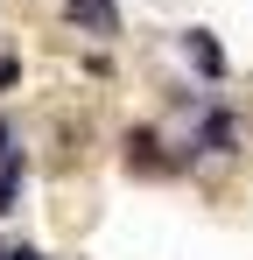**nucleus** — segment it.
Segmentation results:
<instances>
[{"instance_id":"obj_1","label":"nucleus","mask_w":253,"mask_h":260,"mask_svg":"<svg viewBox=\"0 0 253 260\" xmlns=\"http://www.w3.org/2000/svg\"><path fill=\"white\" fill-rule=\"evenodd\" d=\"M246 148V120H239V106L232 99H211L204 113H190V134H183V162L197 169V162H225V155H239Z\"/></svg>"},{"instance_id":"obj_2","label":"nucleus","mask_w":253,"mask_h":260,"mask_svg":"<svg viewBox=\"0 0 253 260\" xmlns=\"http://www.w3.org/2000/svg\"><path fill=\"white\" fill-rule=\"evenodd\" d=\"M126 169L134 176H183L190 162H183V141H169L162 127H126Z\"/></svg>"},{"instance_id":"obj_3","label":"nucleus","mask_w":253,"mask_h":260,"mask_svg":"<svg viewBox=\"0 0 253 260\" xmlns=\"http://www.w3.org/2000/svg\"><path fill=\"white\" fill-rule=\"evenodd\" d=\"M64 28L106 49V43L126 36V14H120V0H64Z\"/></svg>"},{"instance_id":"obj_4","label":"nucleus","mask_w":253,"mask_h":260,"mask_svg":"<svg viewBox=\"0 0 253 260\" xmlns=\"http://www.w3.org/2000/svg\"><path fill=\"white\" fill-rule=\"evenodd\" d=\"M176 56L190 63L197 85H225V71H232V63H225V43H218L211 28H183V36H176Z\"/></svg>"},{"instance_id":"obj_5","label":"nucleus","mask_w":253,"mask_h":260,"mask_svg":"<svg viewBox=\"0 0 253 260\" xmlns=\"http://www.w3.org/2000/svg\"><path fill=\"white\" fill-rule=\"evenodd\" d=\"M21 190H28V155L14 148V155L0 162V218L14 211V204H21Z\"/></svg>"},{"instance_id":"obj_6","label":"nucleus","mask_w":253,"mask_h":260,"mask_svg":"<svg viewBox=\"0 0 253 260\" xmlns=\"http://www.w3.org/2000/svg\"><path fill=\"white\" fill-rule=\"evenodd\" d=\"M14 85H21V56H0V99H7Z\"/></svg>"},{"instance_id":"obj_7","label":"nucleus","mask_w":253,"mask_h":260,"mask_svg":"<svg viewBox=\"0 0 253 260\" xmlns=\"http://www.w3.org/2000/svg\"><path fill=\"white\" fill-rule=\"evenodd\" d=\"M14 148H21V134H14V120H7V113H0V162H7V155H14Z\"/></svg>"},{"instance_id":"obj_8","label":"nucleus","mask_w":253,"mask_h":260,"mask_svg":"<svg viewBox=\"0 0 253 260\" xmlns=\"http://www.w3.org/2000/svg\"><path fill=\"white\" fill-rule=\"evenodd\" d=\"M0 260H49V253H42V246H21V239H14V246H0Z\"/></svg>"}]
</instances>
